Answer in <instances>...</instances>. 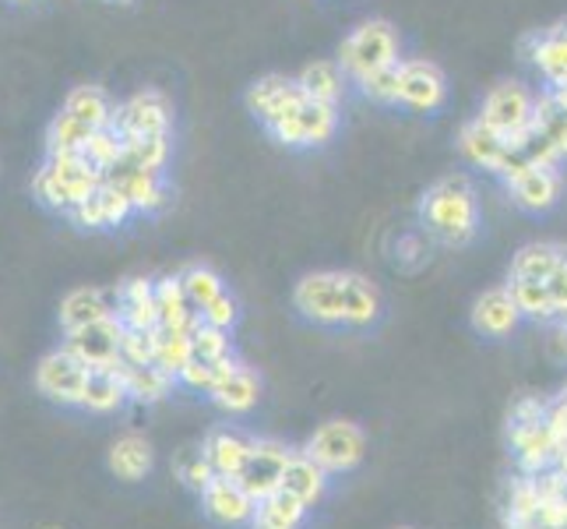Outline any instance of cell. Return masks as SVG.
Masks as SVG:
<instances>
[{
	"mask_svg": "<svg viewBox=\"0 0 567 529\" xmlns=\"http://www.w3.org/2000/svg\"><path fill=\"white\" fill-rule=\"evenodd\" d=\"M307 522V505L286 491H276L258 501L250 529H303Z\"/></svg>",
	"mask_w": 567,
	"mask_h": 529,
	"instance_id": "d6a6232c",
	"label": "cell"
},
{
	"mask_svg": "<svg viewBox=\"0 0 567 529\" xmlns=\"http://www.w3.org/2000/svg\"><path fill=\"white\" fill-rule=\"evenodd\" d=\"M121 360L124 364H155V328H124Z\"/></svg>",
	"mask_w": 567,
	"mask_h": 529,
	"instance_id": "7dc6e473",
	"label": "cell"
},
{
	"mask_svg": "<svg viewBox=\"0 0 567 529\" xmlns=\"http://www.w3.org/2000/svg\"><path fill=\"white\" fill-rule=\"evenodd\" d=\"M518 322H522V311H518L507 286H494V289L480 293L476 304H473V328L486 339L512 336V332L518 328Z\"/></svg>",
	"mask_w": 567,
	"mask_h": 529,
	"instance_id": "ac0fdd59",
	"label": "cell"
},
{
	"mask_svg": "<svg viewBox=\"0 0 567 529\" xmlns=\"http://www.w3.org/2000/svg\"><path fill=\"white\" fill-rule=\"evenodd\" d=\"M564 247L557 244H525L515 258H512V272H507V279H536V283H546L557 272L560 258H564Z\"/></svg>",
	"mask_w": 567,
	"mask_h": 529,
	"instance_id": "836d02e7",
	"label": "cell"
},
{
	"mask_svg": "<svg viewBox=\"0 0 567 529\" xmlns=\"http://www.w3.org/2000/svg\"><path fill=\"white\" fill-rule=\"evenodd\" d=\"M420 223L447 247H465L480 233V199L465 173H447L420 199Z\"/></svg>",
	"mask_w": 567,
	"mask_h": 529,
	"instance_id": "6da1fadb",
	"label": "cell"
},
{
	"mask_svg": "<svg viewBox=\"0 0 567 529\" xmlns=\"http://www.w3.org/2000/svg\"><path fill=\"white\" fill-rule=\"evenodd\" d=\"M533 484H536L539 505H543V501H557V498H564V495H567V480H564V474H560L557 466L539 469V474L533 477Z\"/></svg>",
	"mask_w": 567,
	"mask_h": 529,
	"instance_id": "681fc988",
	"label": "cell"
},
{
	"mask_svg": "<svg viewBox=\"0 0 567 529\" xmlns=\"http://www.w3.org/2000/svg\"><path fill=\"white\" fill-rule=\"evenodd\" d=\"M342 279V307L346 328H370L381 318V289L360 272H339Z\"/></svg>",
	"mask_w": 567,
	"mask_h": 529,
	"instance_id": "7402d4cb",
	"label": "cell"
},
{
	"mask_svg": "<svg viewBox=\"0 0 567 529\" xmlns=\"http://www.w3.org/2000/svg\"><path fill=\"white\" fill-rule=\"evenodd\" d=\"M116 315V293L95 289V286H78L61 301V325L64 332L82 328L92 322H103Z\"/></svg>",
	"mask_w": 567,
	"mask_h": 529,
	"instance_id": "603a6c76",
	"label": "cell"
},
{
	"mask_svg": "<svg viewBox=\"0 0 567 529\" xmlns=\"http://www.w3.org/2000/svg\"><path fill=\"white\" fill-rule=\"evenodd\" d=\"M546 417V403L539 399H518L512 409V424H536Z\"/></svg>",
	"mask_w": 567,
	"mask_h": 529,
	"instance_id": "db71d44e",
	"label": "cell"
},
{
	"mask_svg": "<svg viewBox=\"0 0 567 529\" xmlns=\"http://www.w3.org/2000/svg\"><path fill=\"white\" fill-rule=\"evenodd\" d=\"M564 396H567V388H564Z\"/></svg>",
	"mask_w": 567,
	"mask_h": 529,
	"instance_id": "6f0895ef",
	"label": "cell"
},
{
	"mask_svg": "<svg viewBox=\"0 0 567 529\" xmlns=\"http://www.w3.org/2000/svg\"><path fill=\"white\" fill-rule=\"evenodd\" d=\"M525 57L546 85H567V22H557L525 39Z\"/></svg>",
	"mask_w": 567,
	"mask_h": 529,
	"instance_id": "e0dca14e",
	"label": "cell"
},
{
	"mask_svg": "<svg viewBox=\"0 0 567 529\" xmlns=\"http://www.w3.org/2000/svg\"><path fill=\"white\" fill-rule=\"evenodd\" d=\"M202 508L219 526H250L258 501L247 495V487L237 477H215L202 491Z\"/></svg>",
	"mask_w": 567,
	"mask_h": 529,
	"instance_id": "2e32d148",
	"label": "cell"
},
{
	"mask_svg": "<svg viewBox=\"0 0 567 529\" xmlns=\"http://www.w3.org/2000/svg\"><path fill=\"white\" fill-rule=\"evenodd\" d=\"M539 516V495H536V484L533 477H522L512 484V495H507V508H504V526L507 529H522V526H533Z\"/></svg>",
	"mask_w": 567,
	"mask_h": 529,
	"instance_id": "f35d334b",
	"label": "cell"
},
{
	"mask_svg": "<svg viewBox=\"0 0 567 529\" xmlns=\"http://www.w3.org/2000/svg\"><path fill=\"white\" fill-rule=\"evenodd\" d=\"M507 187V199H512L522 212H550L560 202V191H564V176L557 166H546V163H529L522 173H515L512 181H504Z\"/></svg>",
	"mask_w": 567,
	"mask_h": 529,
	"instance_id": "4fadbf2b",
	"label": "cell"
},
{
	"mask_svg": "<svg viewBox=\"0 0 567 529\" xmlns=\"http://www.w3.org/2000/svg\"><path fill=\"white\" fill-rule=\"evenodd\" d=\"M124 403H127V385H124L121 364L92 367L85 391H82V406L92 409V414H113V409H121Z\"/></svg>",
	"mask_w": 567,
	"mask_h": 529,
	"instance_id": "4316f807",
	"label": "cell"
},
{
	"mask_svg": "<svg viewBox=\"0 0 567 529\" xmlns=\"http://www.w3.org/2000/svg\"><path fill=\"white\" fill-rule=\"evenodd\" d=\"M181 283H184V289H187V301H190L194 311L208 307L215 297H219V293H226V286H223V279H219V272L208 268V265H190V268H184V272H181Z\"/></svg>",
	"mask_w": 567,
	"mask_h": 529,
	"instance_id": "60d3db41",
	"label": "cell"
},
{
	"mask_svg": "<svg viewBox=\"0 0 567 529\" xmlns=\"http://www.w3.org/2000/svg\"><path fill=\"white\" fill-rule=\"evenodd\" d=\"M363 100L378 103V106H399V92H402V61L388 64L374 74H367L363 82H357Z\"/></svg>",
	"mask_w": 567,
	"mask_h": 529,
	"instance_id": "ee69618b",
	"label": "cell"
},
{
	"mask_svg": "<svg viewBox=\"0 0 567 529\" xmlns=\"http://www.w3.org/2000/svg\"><path fill=\"white\" fill-rule=\"evenodd\" d=\"M194 360V346H190V332L187 328H155V364H159L166 375L181 378V370Z\"/></svg>",
	"mask_w": 567,
	"mask_h": 529,
	"instance_id": "e575fe53",
	"label": "cell"
},
{
	"mask_svg": "<svg viewBox=\"0 0 567 529\" xmlns=\"http://www.w3.org/2000/svg\"><path fill=\"white\" fill-rule=\"evenodd\" d=\"M237 357H223V360H190L184 370H181V385H187V388H194V391H215V385L219 382H226L233 370H237Z\"/></svg>",
	"mask_w": 567,
	"mask_h": 529,
	"instance_id": "ab89813d",
	"label": "cell"
},
{
	"mask_svg": "<svg viewBox=\"0 0 567 529\" xmlns=\"http://www.w3.org/2000/svg\"><path fill=\"white\" fill-rule=\"evenodd\" d=\"M507 289L522 311V318H533V322H554L557 318V307L550 297V286L536 283V279H507Z\"/></svg>",
	"mask_w": 567,
	"mask_h": 529,
	"instance_id": "d590c367",
	"label": "cell"
},
{
	"mask_svg": "<svg viewBox=\"0 0 567 529\" xmlns=\"http://www.w3.org/2000/svg\"><path fill=\"white\" fill-rule=\"evenodd\" d=\"M339 68L346 71L349 82H363L367 74H374L388 64L402 61V43L399 32L384 18H370V22H360L353 32H349L339 43Z\"/></svg>",
	"mask_w": 567,
	"mask_h": 529,
	"instance_id": "7a4b0ae2",
	"label": "cell"
},
{
	"mask_svg": "<svg viewBox=\"0 0 567 529\" xmlns=\"http://www.w3.org/2000/svg\"><path fill=\"white\" fill-rule=\"evenodd\" d=\"M258 399H261V378H258V370L247 364H237V370H233L226 382L215 385V391H212V403L233 417L250 414V409L258 406Z\"/></svg>",
	"mask_w": 567,
	"mask_h": 529,
	"instance_id": "d4e9b609",
	"label": "cell"
},
{
	"mask_svg": "<svg viewBox=\"0 0 567 529\" xmlns=\"http://www.w3.org/2000/svg\"><path fill=\"white\" fill-rule=\"evenodd\" d=\"M64 113L78 116L82 124H89L92 131H100V128H110L113 124V100L100 89V85H78L68 92V100H64Z\"/></svg>",
	"mask_w": 567,
	"mask_h": 529,
	"instance_id": "1f68e13d",
	"label": "cell"
},
{
	"mask_svg": "<svg viewBox=\"0 0 567 529\" xmlns=\"http://www.w3.org/2000/svg\"><path fill=\"white\" fill-rule=\"evenodd\" d=\"M300 100H303L300 82L297 78H286V74H261L258 82H250V89H247V110L258 116L265 131L276 121H282Z\"/></svg>",
	"mask_w": 567,
	"mask_h": 529,
	"instance_id": "5bb4252c",
	"label": "cell"
},
{
	"mask_svg": "<svg viewBox=\"0 0 567 529\" xmlns=\"http://www.w3.org/2000/svg\"><path fill=\"white\" fill-rule=\"evenodd\" d=\"M155 304H159V325H166V328L194 332V325L202 322L198 311H194L187 301V289H184L181 276H166L155 283Z\"/></svg>",
	"mask_w": 567,
	"mask_h": 529,
	"instance_id": "f546056e",
	"label": "cell"
},
{
	"mask_svg": "<svg viewBox=\"0 0 567 529\" xmlns=\"http://www.w3.org/2000/svg\"><path fill=\"white\" fill-rule=\"evenodd\" d=\"M546 427H550L554 441L564 448L567 445V396H557L554 403H546Z\"/></svg>",
	"mask_w": 567,
	"mask_h": 529,
	"instance_id": "f907efd6",
	"label": "cell"
},
{
	"mask_svg": "<svg viewBox=\"0 0 567 529\" xmlns=\"http://www.w3.org/2000/svg\"><path fill=\"white\" fill-rule=\"evenodd\" d=\"M458 152L473 166L501 176V181H512L515 173H522L525 166L533 163L529 152H525V145L507 142L504 134H497L491 124H483L480 116H473L468 124H462V131H458Z\"/></svg>",
	"mask_w": 567,
	"mask_h": 529,
	"instance_id": "3957f363",
	"label": "cell"
},
{
	"mask_svg": "<svg viewBox=\"0 0 567 529\" xmlns=\"http://www.w3.org/2000/svg\"><path fill=\"white\" fill-rule=\"evenodd\" d=\"M546 286H550V297H554V307H557V318H567V254L560 258L557 272L550 279H546Z\"/></svg>",
	"mask_w": 567,
	"mask_h": 529,
	"instance_id": "f5cc1de1",
	"label": "cell"
},
{
	"mask_svg": "<svg viewBox=\"0 0 567 529\" xmlns=\"http://www.w3.org/2000/svg\"><path fill=\"white\" fill-rule=\"evenodd\" d=\"M32 194H35V202L47 205V208H56V212H71L74 208V199H71L68 184L61 181V176H56V170L50 163H43V166L35 170Z\"/></svg>",
	"mask_w": 567,
	"mask_h": 529,
	"instance_id": "f6af8a7d",
	"label": "cell"
},
{
	"mask_svg": "<svg viewBox=\"0 0 567 529\" xmlns=\"http://www.w3.org/2000/svg\"><path fill=\"white\" fill-rule=\"evenodd\" d=\"M554 466L560 469V474H564V480H567V445L560 448V452H557V459H554Z\"/></svg>",
	"mask_w": 567,
	"mask_h": 529,
	"instance_id": "11a10c76",
	"label": "cell"
},
{
	"mask_svg": "<svg viewBox=\"0 0 567 529\" xmlns=\"http://www.w3.org/2000/svg\"><path fill=\"white\" fill-rule=\"evenodd\" d=\"M536 522H539V529H567V495L557 501H543Z\"/></svg>",
	"mask_w": 567,
	"mask_h": 529,
	"instance_id": "816d5d0a",
	"label": "cell"
},
{
	"mask_svg": "<svg viewBox=\"0 0 567 529\" xmlns=\"http://www.w3.org/2000/svg\"><path fill=\"white\" fill-rule=\"evenodd\" d=\"M106 181L121 184L138 212H159V208L169 202V187H166V181H163V173H159V170H138V166L116 163V166L106 173Z\"/></svg>",
	"mask_w": 567,
	"mask_h": 529,
	"instance_id": "44dd1931",
	"label": "cell"
},
{
	"mask_svg": "<svg viewBox=\"0 0 567 529\" xmlns=\"http://www.w3.org/2000/svg\"><path fill=\"white\" fill-rule=\"evenodd\" d=\"M11 4H25V0H11Z\"/></svg>",
	"mask_w": 567,
	"mask_h": 529,
	"instance_id": "9f6ffc18",
	"label": "cell"
},
{
	"mask_svg": "<svg viewBox=\"0 0 567 529\" xmlns=\"http://www.w3.org/2000/svg\"><path fill=\"white\" fill-rule=\"evenodd\" d=\"M282 491L315 508L328 495V474L307 452H292L282 469Z\"/></svg>",
	"mask_w": 567,
	"mask_h": 529,
	"instance_id": "484cf974",
	"label": "cell"
},
{
	"mask_svg": "<svg viewBox=\"0 0 567 529\" xmlns=\"http://www.w3.org/2000/svg\"><path fill=\"white\" fill-rule=\"evenodd\" d=\"M363 430L353 424V420H328L324 427H318L315 435H310L303 452L315 459L328 477L336 474H349V469H357L363 462Z\"/></svg>",
	"mask_w": 567,
	"mask_h": 529,
	"instance_id": "8992f818",
	"label": "cell"
},
{
	"mask_svg": "<svg viewBox=\"0 0 567 529\" xmlns=\"http://www.w3.org/2000/svg\"><path fill=\"white\" fill-rule=\"evenodd\" d=\"M190 346H194V360H223L233 357V339L226 328H215L198 322L190 332Z\"/></svg>",
	"mask_w": 567,
	"mask_h": 529,
	"instance_id": "bcb514c9",
	"label": "cell"
},
{
	"mask_svg": "<svg viewBox=\"0 0 567 529\" xmlns=\"http://www.w3.org/2000/svg\"><path fill=\"white\" fill-rule=\"evenodd\" d=\"M116 318L124 328H159V304H155V283L127 279L116 289Z\"/></svg>",
	"mask_w": 567,
	"mask_h": 529,
	"instance_id": "cb8c5ba5",
	"label": "cell"
},
{
	"mask_svg": "<svg viewBox=\"0 0 567 529\" xmlns=\"http://www.w3.org/2000/svg\"><path fill=\"white\" fill-rule=\"evenodd\" d=\"M113 128L121 139H145V134H169L173 131V103L159 89L134 92L127 103L116 106Z\"/></svg>",
	"mask_w": 567,
	"mask_h": 529,
	"instance_id": "9c48e42d",
	"label": "cell"
},
{
	"mask_svg": "<svg viewBox=\"0 0 567 529\" xmlns=\"http://www.w3.org/2000/svg\"><path fill=\"white\" fill-rule=\"evenodd\" d=\"M152 466H155V452H152V445L142 435H124V438L113 441V448H110V469L121 480L138 484V480H145L152 474Z\"/></svg>",
	"mask_w": 567,
	"mask_h": 529,
	"instance_id": "f1b7e54d",
	"label": "cell"
},
{
	"mask_svg": "<svg viewBox=\"0 0 567 529\" xmlns=\"http://www.w3.org/2000/svg\"><path fill=\"white\" fill-rule=\"evenodd\" d=\"M173 469H177V477L190 487V491H205V487L215 480V469L205 456V448L202 445H187L181 448L177 456H173Z\"/></svg>",
	"mask_w": 567,
	"mask_h": 529,
	"instance_id": "7bdbcfd3",
	"label": "cell"
},
{
	"mask_svg": "<svg viewBox=\"0 0 567 529\" xmlns=\"http://www.w3.org/2000/svg\"><path fill=\"white\" fill-rule=\"evenodd\" d=\"M447 100V78L434 61H423V57H409L402 61V92H399V106L413 110V113H437Z\"/></svg>",
	"mask_w": 567,
	"mask_h": 529,
	"instance_id": "8fae6325",
	"label": "cell"
},
{
	"mask_svg": "<svg viewBox=\"0 0 567 529\" xmlns=\"http://www.w3.org/2000/svg\"><path fill=\"white\" fill-rule=\"evenodd\" d=\"M297 82H300L307 100H318V103H328V106H342L349 78L339 68V61H315V64H307L297 74Z\"/></svg>",
	"mask_w": 567,
	"mask_h": 529,
	"instance_id": "83f0119b",
	"label": "cell"
},
{
	"mask_svg": "<svg viewBox=\"0 0 567 529\" xmlns=\"http://www.w3.org/2000/svg\"><path fill=\"white\" fill-rule=\"evenodd\" d=\"M480 121L491 124L507 142L522 145L533 134L536 121V92L522 82H497L480 106Z\"/></svg>",
	"mask_w": 567,
	"mask_h": 529,
	"instance_id": "277c9868",
	"label": "cell"
},
{
	"mask_svg": "<svg viewBox=\"0 0 567 529\" xmlns=\"http://www.w3.org/2000/svg\"><path fill=\"white\" fill-rule=\"evenodd\" d=\"M134 212L138 208H134V202L127 199V191L113 181H103V187L95 191L92 199L74 205L68 215H71V223L82 230H116V226H124Z\"/></svg>",
	"mask_w": 567,
	"mask_h": 529,
	"instance_id": "9a60e30c",
	"label": "cell"
},
{
	"mask_svg": "<svg viewBox=\"0 0 567 529\" xmlns=\"http://www.w3.org/2000/svg\"><path fill=\"white\" fill-rule=\"evenodd\" d=\"M512 448L518 456V466L525 477H536L539 469H550L560 445L554 441L550 427L546 420H536V424H512Z\"/></svg>",
	"mask_w": 567,
	"mask_h": 529,
	"instance_id": "d6986e66",
	"label": "cell"
},
{
	"mask_svg": "<svg viewBox=\"0 0 567 529\" xmlns=\"http://www.w3.org/2000/svg\"><path fill=\"white\" fill-rule=\"evenodd\" d=\"M85 382H89V367L78 360L68 346L50 349L47 357L35 364V388L43 391L50 403L82 406Z\"/></svg>",
	"mask_w": 567,
	"mask_h": 529,
	"instance_id": "ba28073f",
	"label": "cell"
},
{
	"mask_svg": "<svg viewBox=\"0 0 567 529\" xmlns=\"http://www.w3.org/2000/svg\"><path fill=\"white\" fill-rule=\"evenodd\" d=\"M138 170H159L169 163V134H145V139H124V160Z\"/></svg>",
	"mask_w": 567,
	"mask_h": 529,
	"instance_id": "8d00e7d4",
	"label": "cell"
},
{
	"mask_svg": "<svg viewBox=\"0 0 567 529\" xmlns=\"http://www.w3.org/2000/svg\"><path fill=\"white\" fill-rule=\"evenodd\" d=\"M121 343H124V322L121 318H103L82 328H71L64 346L82 360L89 370L92 367H113L121 364Z\"/></svg>",
	"mask_w": 567,
	"mask_h": 529,
	"instance_id": "30bf717a",
	"label": "cell"
},
{
	"mask_svg": "<svg viewBox=\"0 0 567 529\" xmlns=\"http://www.w3.org/2000/svg\"><path fill=\"white\" fill-rule=\"evenodd\" d=\"M292 456V448H286L282 441L276 438H254V448H250V459L244 466V474L237 477L247 495L254 501H261L268 495L282 491V469Z\"/></svg>",
	"mask_w": 567,
	"mask_h": 529,
	"instance_id": "7c38bea8",
	"label": "cell"
},
{
	"mask_svg": "<svg viewBox=\"0 0 567 529\" xmlns=\"http://www.w3.org/2000/svg\"><path fill=\"white\" fill-rule=\"evenodd\" d=\"M339 106H328L318 100H303L292 106L282 121H276L268 128V134L286 149H321L336 139L339 131Z\"/></svg>",
	"mask_w": 567,
	"mask_h": 529,
	"instance_id": "5b68a950",
	"label": "cell"
},
{
	"mask_svg": "<svg viewBox=\"0 0 567 529\" xmlns=\"http://www.w3.org/2000/svg\"><path fill=\"white\" fill-rule=\"evenodd\" d=\"M292 304L297 311L321 328H342L346 307H342V279L339 272H307V276L292 289Z\"/></svg>",
	"mask_w": 567,
	"mask_h": 529,
	"instance_id": "52a82bcc",
	"label": "cell"
},
{
	"mask_svg": "<svg viewBox=\"0 0 567 529\" xmlns=\"http://www.w3.org/2000/svg\"><path fill=\"white\" fill-rule=\"evenodd\" d=\"M205 456L215 469V477H240L250 459L254 438H247L237 427H212L208 438L202 441Z\"/></svg>",
	"mask_w": 567,
	"mask_h": 529,
	"instance_id": "ffe728a7",
	"label": "cell"
},
{
	"mask_svg": "<svg viewBox=\"0 0 567 529\" xmlns=\"http://www.w3.org/2000/svg\"><path fill=\"white\" fill-rule=\"evenodd\" d=\"M92 139V128L82 124L78 116L71 113H56L53 124L47 131V155H56V152H82Z\"/></svg>",
	"mask_w": 567,
	"mask_h": 529,
	"instance_id": "74e56055",
	"label": "cell"
},
{
	"mask_svg": "<svg viewBox=\"0 0 567 529\" xmlns=\"http://www.w3.org/2000/svg\"><path fill=\"white\" fill-rule=\"evenodd\" d=\"M198 318H202L205 325H215V328L233 332V325L240 322V304H237V297H229V293H219V297H215L208 307L198 311Z\"/></svg>",
	"mask_w": 567,
	"mask_h": 529,
	"instance_id": "c3c4849f",
	"label": "cell"
},
{
	"mask_svg": "<svg viewBox=\"0 0 567 529\" xmlns=\"http://www.w3.org/2000/svg\"><path fill=\"white\" fill-rule=\"evenodd\" d=\"M121 370H124V385H127V399L134 403H163L173 388V375L159 364H124L121 360Z\"/></svg>",
	"mask_w": 567,
	"mask_h": 529,
	"instance_id": "4dcf8cb0",
	"label": "cell"
},
{
	"mask_svg": "<svg viewBox=\"0 0 567 529\" xmlns=\"http://www.w3.org/2000/svg\"><path fill=\"white\" fill-rule=\"evenodd\" d=\"M85 160L100 170V173H110L116 163L124 160V139H121V131H116L113 124L110 128H100V131H92V139L89 145L82 149Z\"/></svg>",
	"mask_w": 567,
	"mask_h": 529,
	"instance_id": "b9f144b4",
	"label": "cell"
}]
</instances>
